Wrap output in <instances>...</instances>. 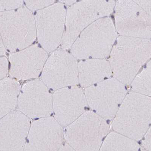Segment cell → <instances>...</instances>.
<instances>
[{"instance_id":"3957f363","label":"cell","mask_w":151,"mask_h":151,"mask_svg":"<svg viewBox=\"0 0 151 151\" xmlns=\"http://www.w3.org/2000/svg\"><path fill=\"white\" fill-rule=\"evenodd\" d=\"M0 34L5 48L11 52L30 46L37 37L35 20L31 11L21 6L0 12Z\"/></svg>"},{"instance_id":"ac0fdd59","label":"cell","mask_w":151,"mask_h":151,"mask_svg":"<svg viewBox=\"0 0 151 151\" xmlns=\"http://www.w3.org/2000/svg\"><path fill=\"white\" fill-rule=\"evenodd\" d=\"M63 4L68 5H71L81 0H60Z\"/></svg>"},{"instance_id":"9a60e30c","label":"cell","mask_w":151,"mask_h":151,"mask_svg":"<svg viewBox=\"0 0 151 151\" xmlns=\"http://www.w3.org/2000/svg\"><path fill=\"white\" fill-rule=\"evenodd\" d=\"M8 62L7 58L5 57H0V80L5 77L7 74Z\"/></svg>"},{"instance_id":"ba28073f","label":"cell","mask_w":151,"mask_h":151,"mask_svg":"<svg viewBox=\"0 0 151 151\" xmlns=\"http://www.w3.org/2000/svg\"><path fill=\"white\" fill-rule=\"evenodd\" d=\"M76 59L62 48L53 51L42 69V81L48 88L53 90L73 82L77 75Z\"/></svg>"},{"instance_id":"9c48e42d","label":"cell","mask_w":151,"mask_h":151,"mask_svg":"<svg viewBox=\"0 0 151 151\" xmlns=\"http://www.w3.org/2000/svg\"><path fill=\"white\" fill-rule=\"evenodd\" d=\"M24 151H58L62 144V131L55 118L47 117L30 125Z\"/></svg>"},{"instance_id":"6da1fadb","label":"cell","mask_w":151,"mask_h":151,"mask_svg":"<svg viewBox=\"0 0 151 151\" xmlns=\"http://www.w3.org/2000/svg\"><path fill=\"white\" fill-rule=\"evenodd\" d=\"M114 24L109 17L99 19L84 29L73 42L71 54L78 60L109 57L117 38Z\"/></svg>"},{"instance_id":"e0dca14e","label":"cell","mask_w":151,"mask_h":151,"mask_svg":"<svg viewBox=\"0 0 151 151\" xmlns=\"http://www.w3.org/2000/svg\"><path fill=\"white\" fill-rule=\"evenodd\" d=\"M5 47L3 42L1 34H0V57L4 55L5 53Z\"/></svg>"},{"instance_id":"d6986e66","label":"cell","mask_w":151,"mask_h":151,"mask_svg":"<svg viewBox=\"0 0 151 151\" xmlns=\"http://www.w3.org/2000/svg\"><path fill=\"white\" fill-rule=\"evenodd\" d=\"M111 1H114V0H111Z\"/></svg>"},{"instance_id":"7a4b0ae2","label":"cell","mask_w":151,"mask_h":151,"mask_svg":"<svg viewBox=\"0 0 151 151\" xmlns=\"http://www.w3.org/2000/svg\"><path fill=\"white\" fill-rule=\"evenodd\" d=\"M115 4V1L111 0H81L70 5L66 11L61 48L70 49L84 29L97 20L111 14Z\"/></svg>"},{"instance_id":"5b68a950","label":"cell","mask_w":151,"mask_h":151,"mask_svg":"<svg viewBox=\"0 0 151 151\" xmlns=\"http://www.w3.org/2000/svg\"><path fill=\"white\" fill-rule=\"evenodd\" d=\"M66 12L64 4L58 3L36 13L35 20L37 35L39 43L48 52L55 50L61 44Z\"/></svg>"},{"instance_id":"8fae6325","label":"cell","mask_w":151,"mask_h":151,"mask_svg":"<svg viewBox=\"0 0 151 151\" xmlns=\"http://www.w3.org/2000/svg\"><path fill=\"white\" fill-rule=\"evenodd\" d=\"M30 125V119L20 111L4 116L0 120V150H24Z\"/></svg>"},{"instance_id":"277c9868","label":"cell","mask_w":151,"mask_h":151,"mask_svg":"<svg viewBox=\"0 0 151 151\" xmlns=\"http://www.w3.org/2000/svg\"><path fill=\"white\" fill-rule=\"evenodd\" d=\"M150 39L120 36L117 37L109 56L117 74L134 73L151 58Z\"/></svg>"},{"instance_id":"52a82bcc","label":"cell","mask_w":151,"mask_h":151,"mask_svg":"<svg viewBox=\"0 0 151 151\" xmlns=\"http://www.w3.org/2000/svg\"><path fill=\"white\" fill-rule=\"evenodd\" d=\"M17 105L20 111L29 118L49 117L53 112L52 96L42 81L33 80L23 85Z\"/></svg>"},{"instance_id":"8992f818","label":"cell","mask_w":151,"mask_h":151,"mask_svg":"<svg viewBox=\"0 0 151 151\" xmlns=\"http://www.w3.org/2000/svg\"><path fill=\"white\" fill-rule=\"evenodd\" d=\"M114 11L115 26L120 35L151 38V15L133 1L117 0Z\"/></svg>"},{"instance_id":"7c38bea8","label":"cell","mask_w":151,"mask_h":151,"mask_svg":"<svg viewBox=\"0 0 151 151\" xmlns=\"http://www.w3.org/2000/svg\"><path fill=\"white\" fill-rule=\"evenodd\" d=\"M20 91L19 83L14 79L0 81V119L14 110Z\"/></svg>"},{"instance_id":"30bf717a","label":"cell","mask_w":151,"mask_h":151,"mask_svg":"<svg viewBox=\"0 0 151 151\" xmlns=\"http://www.w3.org/2000/svg\"><path fill=\"white\" fill-rule=\"evenodd\" d=\"M47 57V52L37 45L12 53L10 55V76L18 80L37 78Z\"/></svg>"},{"instance_id":"4fadbf2b","label":"cell","mask_w":151,"mask_h":151,"mask_svg":"<svg viewBox=\"0 0 151 151\" xmlns=\"http://www.w3.org/2000/svg\"><path fill=\"white\" fill-rule=\"evenodd\" d=\"M27 7L30 10H41L53 4L55 0H24Z\"/></svg>"},{"instance_id":"2e32d148","label":"cell","mask_w":151,"mask_h":151,"mask_svg":"<svg viewBox=\"0 0 151 151\" xmlns=\"http://www.w3.org/2000/svg\"><path fill=\"white\" fill-rule=\"evenodd\" d=\"M132 1L151 15V0H132Z\"/></svg>"},{"instance_id":"5bb4252c","label":"cell","mask_w":151,"mask_h":151,"mask_svg":"<svg viewBox=\"0 0 151 151\" xmlns=\"http://www.w3.org/2000/svg\"><path fill=\"white\" fill-rule=\"evenodd\" d=\"M22 5L23 0H0V12L14 10Z\"/></svg>"}]
</instances>
